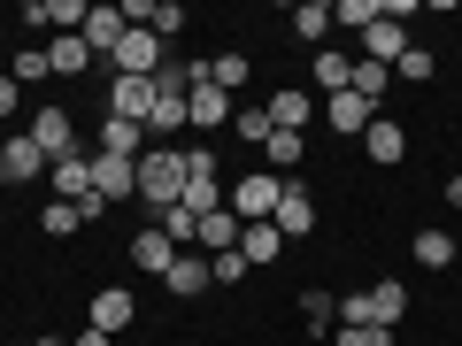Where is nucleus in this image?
Wrapping results in <instances>:
<instances>
[{
	"instance_id": "obj_4",
	"label": "nucleus",
	"mask_w": 462,
	"mask_h": 346,
	"mask_svg": "<svg viewBox=\"0 0 462 346\" xmlns=\"http://www.w3.org/2000/svg\"><path fill=\"white\" fill-rule=\"evenodd\" d=\"M32 147L47 154V169L69 162V154H85V147H78V123H69V108H39V115H32Z\"/></svg>"
},
{
	"instance_id": "obj_40",
	"label": "nucleus",
	"mask_w": 462,
	"mask_h": 346,
	"mask_svg": "<svg viewBox=\"0 0 462 346\" xmlns=\"http://www.w3.org/2000/svg\"><path fill=\"white\" fill-rule=\"evenodd\" d=\"M339 323H370V293H339Z\"/></svg>"
},
{
	"instance_id": "obj_26",
	"label": "nucleus",
	"mask_w": 462,
	"mask_h": 346,
	"mask_svg": "<svg viewBox=\"0 0 462 346\" xmlns=\"http://www.w3.org/2000/svg\"><path fill=\"white\" fill-rule=\"evenodd\" d=\"M316 85H324V100H331V93H346V85H355V54L316 47Z\"/></svg>"
},
{
	"instance_id": "obj_37",
	"label": "nucleus",
	"mask_w": 462,
	"mask_h": 346,
	"mask_svg": "<svg viewBox=\"0 0 462 346\" xmlns=\"http://www.w3.org/2000/svg\"><path fill=\"white\" fill-rule=\"evenodd\" d=\"M147 32L162 39V47H170V39L185 32V8H178V0H154V16H147Z\"/></svg>"
},
{
	"instance_id": "obj_17",
	"label": "nucleus",
	"mask_w": 462,
	"mask_h": 346,
	"mask_svg": "<svg viewBox=\"0 0 462 346\" xmlns=\"http://www.w3.org/2000/svg\"><path fill=\"white\" fill-rule=\"evenodd\" d=\"M355 147H363V154H370V162H378V169H393L401 154H409V132H401L393 115H378V123H370V132L355 139Z\"/></svg>"
},
{
	"instance_id": "obj_11",
	"label": "nucleus",
	"mask_w": 462,
	"mask_h": 346,
	"mask_svg": "<svg viewBox=\"0 0 462 346\" xmlns=\"http://www.w3.org/2000/svg\"><path fill=\"white\" fill-rule=\"evenodd\" d=\"M178 132H185V93H178V85H162V77H154V115H147V147H170Z\"/></svg>"
},
{
	"instance_id": "obj_1",
	"label": "nucleus",
	"mask_w": 462,
	"mask_h": 346,
	"mask_svg": "<svg viewBox=\"0 0 462 346\" xmlns=\"http://www.w3.org/2000/svg\"><path fill=\"white\" fill-rule=\"evenodd\" d=\"M185 200V147H147L139 154V208L162 215Z\"/></svg>"
},
{
	"instance_id": "obj_14",
	"label": "nucleus",
	"mask_w": 462,
	"mask_h": 346,
	"mask_svg": "<svg viewBox=\"0 0 462 346\" xmlns=\"http://www.w3.org/2000/svg\"><path fill=\"white\" fill-rule=\"evenodd\" d=\"M401 54H409V32H401L393 16H378V23L363 32V54H355V62H378V69H393Z\"/></svg>"
},
{
	"instance_id": "obj_23",
	"label": "nucleus",
	"mask_w": 462,
	"mask_h": 346,
	"mask_svg": "<svg viewBox=\"0 0 462 346\" xmlns=\"http://www.w3.org/2000/svg\"><path fill=\"white\" fill-rule=\"evenodd\" d=\"M100 154H116V162H139V154H147V132H139V123H100Z\"/></svg>"
},
{
	"instance_id": "obj_12",
	"label": "nucleus",
	"mask_w": 462,
	"mask_h": 346,
	"mask_svg": "<svg viewBox=\"0 0 462 346\" xmlns=\"http://www.w3.org/2000/svg\"><path fill=\"white\" fill-rule=\"evenodd\" d=\"M132 315H139V300L124 293V285H100V293H93V308H85V331H108V339H116V331L132 323Z\"/></svg>"
},
{
	"instance_id": "obj_9",
	"label": "nucleus",
	"mask_w": 462,
	"mask_h": 346,
	"mask_svg": "<svg viewBox=\"0 0 462 346\" xmlns=\"http://www.w3.org/2000/svg\"><path fill=\"white\" fill-rule=\"evenodd\" d=\"M93 193L108 200V208L139 200V162H116V154H93Z\"/></svg>"
},
{
	"instance_id": "obj_41",
	"label": "nucleus",
	"mask_w": 462,
	"mask_h": 346,
	"mask_svg": "<svg viewBox=\"0 0 462 346\" xmlns=\"http://www.w3.org/2000/svg\"><path fill=\"white\" fill-rule=\"evenodd\" d=\"M16 100H23V85H16V77H0V123L16 115Z\"/></svg>"
},
{
	"instance_id": "obj_38",
	"label": "nucleus",
	"mask_w": 462,
	"mask_h": 346,
	"mask_svg": "<svg viewBox=\"0 0 462 346\" xmlns=\"http://www.w3.org/2000/svg\"><path fill=\"white\" fill-rule=\"evenodd\" d=\"M331 346H393V331H378V323H339V331H331Z\"/></svg>"
},
{
	"instance_id": "obj_44",
	"label": "nucleus",
	"mask_w": 462,
	"mask_h": 346,
	"mask_svg": "<svg viewBox=\"0 0 462 346\" xmlns=\"http://www.w3.org/2000/svg\"><path fill=\"white\" fill-rule=\"evenodd\" d=\"M32 346H62V339H32Z\"/></svg>"
},
{
	"instance_id": "obj_5",
	"label": "nucleus",
	"mask_w": 462,
	"mask_h": 346,
	"mask_svg": "<svg viewBox=\"0 0 462 346\" xmlns=\"http://www.w3.org/2000/svg\"><path fill=\"white\" fill-rule=\"evenodd\" d=\"M108 115L147 132V115H154V77H108Z\"/></svg>"
},
{
	"instance_id": "obj_10",
	"label": "nucleus",
	"mask_w": 462,
	"mask_h": 346,
	"mask_svg": "<svg viewBox=\"0 0 462 346\" xmlns=\"http://www.w3.org/2000/svg\"><path fill=\"white\" fill-rule=\"evenodd\" d=\"M39 169H47V154L32 147V132H8V139H0V185H32Z\"/></svg>"
},
{
	"instance_id": "obj_31",
	"label": "nucleus",
	"mask_w": 462,
	"mask_h": 346,
	"mask_svg": "<svg viewBox=\"0 0 462 346\" xmlns=\"http://www.w3.org/2000/svg\"><path fill=\"white\" fill-rule=\"evenodd\" d=\"M378 16H385V0H331V23H355V32H370Z\"/></svg>"
},
{
	"instance_id": "obj_25",
	"label": "nucleus",
	"mask_w": 462,
	"mask_h": 346,
	"mask_svg": "<svg viewBox=\"0 0 462 346\" xmlns=\"http://www.w3.org/2000/svg\"><path fill=\"white\" fill-rule=\"evenodd\" d=\"M47 62H54V77H85V69H93V47H85L78 32H69V39H47Z\"/></svg>"
},
{
	"instance_id": "obj_43",
	"label": "nucleus",
	"mask_w": 462,
	"mask_h": 346,
	"mask_svg": "<svg viewBox=\"0 0 462 346\" xmlns=\"http://www.w3.org/2000/svg\"><path fill=\"white\" fill-rule=\"evenodd\" d=\"M447 208H462V178H447Z\"/></svg>"
},
{
	"instance_id": "obj_21",
	"label": "nucleus",
	"mask_w": 462,
	"mask_h": 346,
	"mask_svg": "<svg viewBox=\"0 0 462 346\" xmlns=\"http://www.w3.org/2000/svg\"><path fill=\"white\" fill-rule=\"evenodd\" d=\"M224 115H231V93H216V85H193V93H185V123H200V132H216Z\"/></svg>"
},
{
	"instance_id": "obj_13",
	"label": "nucleus",
	"mask_w": 462,
	"mask_h": 346,
	"mask_svg": "<svg viewBox=\"0 0 462 346\" xmlns=\"http://www.w3.org/2000/svg\"><path fill=\"white\" fill-rule=\"evenodd\" d=\"M324 123H331L339 139H363L370 123H378V108H370L363 93H331V100H324Z\"/></svg>"
},
{
	"instance_id": "obj_20",
	"label": "nucleus",
	"mask_w": 462,
	"mask_h": 346,
	"mask_svg": "<svg viewBox=\"0 0 462 346\" xmlns=\"http://www.w3.org/2000/svg\"><path fill=\"white\" fill-rule=\"evenodd\" d=\"M193 247H200V254H231V247H239V215H231V208L200 215V231H193Z\"/></svg>"
},
{
	"instance_id": "obj_19",
	"label": "nucleus",
	"mask_w": 462,
	"mask_h": 346,
	"mask_svg": "<svg viewBox=\"0 0 462 346\" xmlns=\"http://www.w3.org/2000/svg\"><path fill=\"white\" fill-rule=\"evenodd\" d=\"M300 154H309V139H300V132H270L263 139V169H270V178H293Z\"/></svg>"
},
{
	"instance_id": "obj_2",
	"label": "nucleus",
	"mask_w": 462,
	"mask_h": 346,
	"mask_svg": "<svg viewBox=\"0 0 462 346\" xmlns=\"http://www.w3.org/2000/svg\"><path fill=\"white\" fill-rule=\"evenodd\" d=\"M278 193H285V178H270V169H247V178H231V215L239 223H270L278 215Z\"/></svg>"
},
{
	"instance_id": "obj_6",
	"label": "nucleus",
	"mask_w": 462,
	"mask_h": 346,
	"mask_svg": "<svg viewBox=\"0 0 462 346\" xmlns=\"http://www.w3.org/2000/svg\"><path fill=\"white\" fill-rule=\"evenodd\" d=\"M124 32H132V23H124V8H116V0H100V8H85V47H93V62H108L116 47H124Z\"/></svg>"
},
{
	"instance_id": "obj_42",
	"label": "nucleus",
	"mask_w": 462,
	"mask_h": 346,
	"mask_svg": "<svg viewBox=\"0 0 462 346\" xmlns=\"http://www.w3.org/2000/svg\"><path fill=\"white\" fill-rule=\"evenodd\" d=\"M69 346H116V339H108V331H78V339H69Z\"/></svg>"
},
{
	"instance_id": "obj_32",
	"label": "nucleus",
	"mask_w": 462,
	"mask_h": 346,
	"mask_svg": "<svg viewBox=\"0 0 462 346\" xmlns=\"http://www.w3.org/2000/svg\"><path fill=\"white\" fill-rule=\"evenodd\" d=\"M8 77H16V85H39V77H54V62H47V39H39V47H23Z\"/></svg>"
},
{
	"instance_id": "obj_7",
	"label": "nucleus",
	"mask_w": 462,
	"mask_h": 346,
	"mask_svg": "<svg viewBox=\"0 0 462 346\" xmlns=\"http://www.w3.org/2000/svg\"><path fill=\"white\" fill-rule=\"evenodd\" d=\"M263 108H270V132H300L309 139V123H316V93H300V85H278Z\"/></svg>"
},
{
	"instance_id": "obj_36",
	"label": "nucleus",
	"mask_w": 462,
	"mask_h": 346,
	"mask_svg": "<svg viewBox=\"0 0 462 346\" xmlns=\"http://www.w3.org/2000/svg\"><path fill=\"white\" fill-rule=\"evenodd\" d=\"M231 132H239V147H263V139H270V108H239V115H231Z\"/></svg>"
},
{
	"instance_id": "obj_34",
	"label": "nucleus",
	"mask_w": 462,
	"mask_h": 346,
	"mask_svg": "<svg viewBox=\"0 0 462 346\" xmlns=\"http://www.w3.org/2000/svg\"><path fill=\"white\" fill-rule=\"evenodd\" d=\"M39 223H47V239H69V231L85 223V208H69V200H47V208H39Z\"/></svg>"
},
{
	"instance_id": "obj_27",
	"label": "nucleus",
	"mask_w": 462,
	"mask_h": 346,
	"mask_svg": "<svg viewBox=\"0 0 462 346\" xmlns=\"http://www.w3.org/2000/svg\"><path fill=\"white\" fill-rule=\"evenodd\" d=\"M239 254H247V262H278V254H285L278 223H239Z\"/></svg>"
},
{
	"instance_id": "obj_8",
	"label": "nucleus",
	"mask_w": 462,
	"mask_h": 346,
	"mask_svg": "<svg viewBox=\"0 0 462 346\" xmlns=\"http://www.w3.org/2000/svg\"><path fill=\"white\" fill-rule=\"evenodd\" d=\"M270 223H278V239H309V231H316V200H309V185H300V178H285Z\"/></svg>"
},
{
	"instance_id": "obj_15",
	"label": "nucleus",
	"mask_w": 462,
	"mask_h": 346,
	"mask_svg": "<svg viewBox=\"0 0 462 346\" xmlns=\"http://www.w3.org/2000/svg\"><path fill=\"white\" fill-rule=\"evenodd\" d=\"M162 285H170L178 300H200V293L216 285V278H208V254H200V247H178V262H170V278H162Z\"/></svg>"
},
{
	"instance_id": "obj_29",
	"label": "nucleus",
	"mask_w": 462,
	"mask_h": 346,
	"mask_svg": "<svg viewBox=\"0 0 462 346\" xmlns=\"http://www.w3.org/2000/svg\"><path fill=\"white\" fill-rule=\"evenodd\" d=\"M208 85L216 93H239L247 85V54H208Z\"/></svg>"
},
{
	"instance_id": "obj_35",
	"label": "nucleus",
	"mask_w": 462,
	"mask_h": 346,
	"mask_svg": "<svg viewBox=\"0 0 462 346\" xmlns=\"http://www.w3.org/2000/svg\"><path fill=\"white\" fill-rule=\"evenodd\" d=\"M431 69H439V62H431L424 47H409V54L393 62V85H431Z\"/></svg>"
},
{
	"instance_id": "obj_22",
	"label": "nucleus",
	"mask_w": 462,
	"mask_h": 346,
	"mask_svg": "<svg viewBox=\"0 0 462 346\" xmlns=\"http://www.w3.org/2000/svg\"><path fill=\"white\" fill-rule=\"evenodd\" d=\"M132 262L139 269H147V278H170V262H178V247H170V239H162V231H139V239H132Z\"/></svg>"
},
{
	"instance_id": "obj_28",
	"label": "nucleus",
	"mask_w": 462,
	"mask_h": 346,
	"mask_svg": "<svg viewBox=\"0 0 462 346\" xmlns=\"http://www.w3.org/2000/svg\"><path fill=\"white\" fill-rule=\"evenodd\" d=\"M324 32H331V0H300V8H293V39L324 47Z\"/></svg>"
},
{
	"instance_id": "obj_18",
	"label": "nucleus",
	"mask_w": 462,
	"mask_h": 346,
	"mask_svg": "<svg viewBox=\"0 0 462 346\" xmlns=\"http://www.w3.org/2000/svg\"><path fill=\"white\" fill-rule=\"evenodd\" d=\"M401 315H409V285H401V278H378V285H370V323L393 331Z\"/></svg>"
},
{
	"instance_id": "obj_24",
	"label": "nucleus",
	"mask_w": 462,
	"mask_h": 346,
	"mask_svg": "<svg viewBox=\"0 0 462 346\" xmlns=\"http://www.w3.org/2000/svg\"><path fill=\"white\" fill-rule=\"evenodd\" d=\"M416 269H455V231H439V223L416 231Z\"/></svg>"
},
{
	"instance_id": "obj_3",
	"label": "nucleus",
	"mask_w": 462,
	"mask_h": 346,
	"mask_svg": "<svg viewBox=\"0 0 462 346\" xmlns=\"http://www.w3.org/2000/svg\"><path fill=\"white\" fill-rule=\"evenodd\" d=\"M185 208H193V215L231 208V200H224V169H216L208 147H185Z\"/></svg>"
},
{
	"instance_id": "obj_39",
	"label": "nucleus",
	"mask_w": 462,
	"mask_h": 346,
	"mask_svg": "<svg viewBox=\"0 0 462 346\" xmlns=\"http://www.w3.org/2000/svg\"><path fill=\"white\" fill-rule=\"evenodd\" d=\"M247 269H254V262H247L239 247H231V254H208V278H216V285H239Z\"/></svg>"
},
{
	"instance_id": "obj_16",
	"label": "nucleus",
	"mask_w": 462,
	"mask_h": 346,
	"mask_svg": "<svg viewBox=\"0 0 462 346\" xmlns=\"http://www.w3.org/2000/svg\"><path fill=\"white\" fill-rule=\"evenodd\" d=\"M47 178H54V200L85 208V200H93V154H69V162H54Z\"/></svg>"
},
{
	"instance_id": "obj_30",
	"label": "nucleus",
	"mask_w": 462,
	"mask_h": 346,
	"mask_svg": "<svg viewBox=\"0 0 462 346\" xmlns=\"http://www.w3.org/2000/svg\"><path fill=\"white\" fill-rule=\"evenodd\" d=\"M346 93H363L370 108H378V100L393 93V69H378V62H355V85H346Z\"/></svg>"
},
{
	"instance_id": "obj_33",
	"label": "nucleus",
	"mask_w": 462,
	"mask_h": 346,
	"mask_svg": "<svg viewBox=\"0 0 462 346\" xmlns=\"http://www.w3.org/2000/svg\"><path fill=\"white\" fill-rule=\"evenodd\" d=\"M300 323H309V331H331V323H339V300H331V293H300Z\"/></svg>"
}]
</instances>
